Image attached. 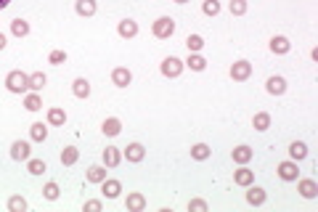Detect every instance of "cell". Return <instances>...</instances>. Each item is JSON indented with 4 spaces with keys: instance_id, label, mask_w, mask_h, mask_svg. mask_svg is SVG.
Segmentation results:
<instances>
[{
    "instance_id": "obj_1",
    "label": "cell",
    "mask_w": 318,
    "mask_h": 212,
    "mask_svg": "<svg viewBox=\"0 0 318 212\" xmlns=\"http://www.w3.org/2000/svg\"><path fill=\"white\" fill-rule=\"evenodd\" d=\"M5 88L11 90V93H27L29 90V74H24V72H11L8 77H5Z\"/></svg>"
},
{
    "instance_id": "obj_2",
    "label": "cell",
    "mask_w": 318,
    "mask_h": 212,
    "mask_svg": "<svg viewBox=\"0 0 318 212\" xmlns=\"http://www.w3.org/2000/svg\"><path fill=\"white\" fill-rule=\"evenodd\" d=\"M154 37H159V40H167V37H173L175 32V21L170 16H159L157 21H154Z\"/></svg>"
},
{
    "instance_id": "obj_3",
    "label": "cell",
    "mask_w": 318,
    "mask_h": 212,
    "mask_svg": "<svg viewBox=\"0 0 318 212\" xmlns=\"http://www.w3.org/2000/svg\"><path fill=\"white\" fill-rule=\"evenodd\" d=\"M278 178L281 180H297L300 178V167H297V162H294V159H289V162H281L278 164Z\"/></svg>"
},
{
    "instance_id": "obj_4",
    "label": "cell",
    "mask_w": 318,
    "mask_h": 212,
    "mask_svg": "<svg viewBox=\"0 0 318 212\" xmlns=\"http://www.w3.org/2000/svg\"><path fill=\"white\" fill-rule=\"evenodd\" d=\"M183 61L181 58H175V56H170V58H165V61H162V74H165V77H178V74L183 72Z\"/></svg>"
},
{
    "instance_id": "obj_5",
    "label": "cell",
    "mask_w": 318,
    "mask_h": 212,
    "mask_svg": "<svg viewBox=\"0 0 318 212\" xmlns=\"http://www.w3.org/2000/svg\"><path fill=\"white\" fill-rule=\"evenodd\" d=\"M29 154H32V149H29L27 141H13L11 159H16V162H29Z\"/></svg>"
},
{
    "instance_id": "obj_6",
    "label": "cell",
    "mask_w": 318,
    "mask_h": 212,
    "mask_svg": "<svg viewBox=\"0 0 318 212\" xmlns=\"http://www.w3.org/2000/svg\"><path fill=\"white\" fill-rule=\"evenodd\" d=\"M250 74H252V64L250 61H236L234 66H231V77H234L236 82L250 80Z\"/></svg>"
},
{
    "instance_id": "obj_7",
    "label": "cell",
    "mask_w": 318,
    "mask_h": 212,
    "mask_svg": "<svg viewBox=\"0 0 318 212\" xmlns=\"http://www.w3.org/2000/svg\"><path fill=\"white\" fill-rule=\"evenodd\" d=\"M112 82H114L117 88H127L130 82H133V72L125 69V66H117V69L112 72Z\"/></svg>"
},
{
    "instance_id": "obj_8",
    "label": "cell",
    "mask_w": 318,
    "mask_h": 212,
    "mask_svg": "<svg viewBox=\"0 0 318 212\" xmlns=\"http://www.w3.org/2000/svg\"><path fill=\"white\" fill-rule=\"evenodd\" d=\"M117 32H120V37H135L138 35V21H133V19H122L120 21V27H117Z\"/></svg>"
},
{
    "instance_id": "obj_9",
    "label": "cell",
    "mask_w": 318,
    "mask_h": 212,
    "mask_svg": "<svg viewBox=\"0 0 318 212\" xmlns=\"http://www.w3.org/2000/svg\"><path fill=\"white\" fill-rule=\"evenodd\" d=\"M265 88H268L270 96H284L286 93V80L284 77H268Z\"/></svg>"
},
{
    "instance_id": "obj_10",
    "label": "cell",
    "mask_w": 318,
    "mask_h": 212,
    "mask_svg": "<svg viewBox=\"0 0 318 212\" xmlns=\"http://www.w3.org/2000/svg\"><path fill=\"white\" fill-rule=\"evenodd\" d=\"M125 207H127L130 212H141V210H146V196H143V194H127Z\"/></svg>"
},
{
    "instance_id": "obj_11",
    "label": "cell",
    "mask_w": 318,
    "mask_h": 212,
    "mask_svg": "<svg viewBox=\"0 0 318 212\" xmlns=\"http://www.w3.org/2000/svg\"><path fill=\"white\" fill-rule=\"evenodd\" d=\"M120 162H122V151L114 149V146H106L104 149V164L106 167H117Z\"/></svg>"
},
{
    "instance_id": "obj_12",
    "label": "cell",
    "mask_w": 318,
    "mask_h": 212,
    "mask_svg": "<svg viewBox=\"0 0 318 212\" xmlns=\"http://www.w3.org/2000/svg\"><path fill=\"white\" fill-rule=\"evenodd\" d=\"M252 154H254V151H252L250 146H244V143L231 151V157H234V162H236V164H247V162L252 159Z\"/></svg>"
},
{
    "instance_id": "obj_13",
    "label": "cell",
    "mask_w": 318,
    "mask_h": 212,
    "mask_svg": "<svg viewBox=\"0 0 318 212\" xmlns=\"http://www.w3.org/2000/svg\"><path fill=\"white\" fill-rule=\"evenodd\" d=\"M289 48H292V43L286 40L284 35H276L273 40H270V51H273V53H278V56H284V53H289Z\"/></svg>"
},
{
    "instance_id": "obj_14",
    "label": "cell",
    "mask_w": 318,
    "mask_h": 212,
    "mask_svg": "<svg viewBox=\"0 0 318 212\" xmlns=\"http://www.w3.org/2000/svg\"><path fill=\"white\" fill-rule=\"evenodd\" d=\"M143 157H146V149L141 146V143H130V146L125 149V159H127V162H141Z\"/></svg>"
},
{
    "instance_id": "obj_15",
    "label": "cell",
    "mask_w": 318,
    "mask_h": 212,
    "mask_svg": "<svg viewBox=\"0 0 318 212\" xmlns=\"http://www.w3.org/2000/svg\"><path fill=\"white\" fill-rule=\"evenodd\" d=\"M72 93H74L77 98H88V96H90V82L85 80V77H77V80L72 82Z\"/></svg>"
},
{
    "instance_id": "obj_16",
    "label": "cell",
    "mask_w": 318,
    "mask_h": 212,
    "mask_svg": "<svg viewBox=\"0 0 318 212\" xmlns=\"http://www.w3.org/2000/svg\"><path fill=\"white\" fill-rule=\"evenodd\" d=\"M101 186H104V196H106V199H117L120 191H122V183H120V180H109V178H106Z\"/></svg>"
},
{
    "instance_id": "obj_17",
    "label": "cell",
    "mask_w": 318,
    "mask_h": 212,
    "mask_svg": "<svg viewBox=\"0 0 318 212\" xmlns=\"http://www.w3.org/2000/svg\"><path fill=\"white\" fill-rule=\"evenodd\" d=\"M80 159V149H74V146H66L64 151H61V164L64 167H72V164Z\"/></svg>"
},
{
    "instance_id": "obj_18",
    "label": "cell",
    "mask_w": 318,
    "mask_h": 212,
    "mask_svg": "<svg viewBox=\"0 0 318 212\" xmlns=\"http://www.w3.org/2000/svg\"><path fill=\"white\" fill-rule=\"evenodd\" d=\"M247 202L252 204V207H260V204H265V191L257 186H252L250 191H247Z\"/></svg>"
},
{
    "instance_id": "obj_19",
    "label": "cell",
    "mask_w": 318,
    "mask_h": 212,
    "mask_svg": "<svg viewBox=\"0 0 318 212\" xmlns=\"http://www.w3.org/2000/svg\"><path fill=\"white\" fill-rule=\"evenodd\" d=\"M74 11L80 13V16H93V13H96V0H77Z\"/></svg>"
},
{
    "instance_id": "obj_20",
    "label": "cell",
    "mask_w": 318,
    "mask_h": 212,
    "mask_svg": "<svg viewBox=\"0 0 318 212\" xmlns=\"http://www.w3.org/2000/svg\"><path fill=\"white\" fill-rule=\"evenodd\" d=\"M212 154V149L207 146V143H196V146H191V159H196V162H204Z\"/></svg>"
},
{
    "instance_id": "obj_21",
    "label": "cell",
    "mask_w": 318,
    "mask_h": 212,
    "mask_svg": "<svg viewBox=\"0 0 318 212\" xmlns=\"http://www.w3.org/2000/svg\"><path fill=\"white\" fill-rule=\"evenodd\" d=\"M104 180H106V167H101V164L88 167V183H104Z\"/></svg>"
},
{
    "instance_id": "obj_22",
    "label": "cell",
    "mask_w": 318,
    "mask_h": 212,
    "mask_svg": "<svg viewBox=\"0 0 318 212\" xmlns=\"http://www.w3.org/2000/svg\"><path fill=\"white\" fill-rule=\"evenodd\" d=\"M300 194L305 196V199H316V196H318L316 180H300Z\"/></svg>"
},
{
    "instance_id": "obj_23",
    "label": "cell",
    "mask_w": 318,
    "mask_h": 212,
    "mask_svg": "<svg viewBox=\"0 0 318 212\" xmlns=\"http://www.w3.org/2000/svg\"><path fill=\"white\" fill-rule=\"evenodd\" d=\"M289 157L294 159V162H300V159H305L308 157V146L302 141H294L292 146H289Z\"/></svg>"
},
{
    "instance_id": "obj_24",
    "label": "cell",
    "mask_w": 318,
    "mask_h": 212,
    "mask_svg": "<svg viewBox=\"0 0 318 212\" xmlns=\"http://www.w3.org/2000/svg\"><path fill=\"white\" fill-rule=\"evenodd\" d=\"M186 66L193 69V72H204L207 69V61L199 56V53H189V61H186Z\"/></svg>"
},
{
    "instance_id": "obj_25",
    "label": "cell",
    "mask_w": 318,
    "mask_h": 212,
    "mask_svg": "<svg viewBox=\"0 0 318 212\" xmlns=\"http://www.w3.org/2000/svg\"><path fill=\"white\" fill-rule=\"evenodd\" d=\"M234 180H236L239 186H252V183H254V172H252V170H247V167H242V170H236Z\"/></svg>"
},
{
    "instance_id": "obj_26",
    "label": "cell",
    "mask_w": 318,
    "mask_h": 212,
    "mask_svg": "<svg viewBox=\"0 0 318 212\" xmlns=\"http://www.w3.org/2000/svg\"><path fill=\"white\" fill-rule=\"evenodd\" d=\"M252 125H254V130H268L270 127V114L268 111H257V114H254V119H252Z\"/></svg>"
},
{
    "instance_id": "obj_27",
    "label": "cell",
    "mask_w": 318,
    "mask_h": 212,
    "mask_svg": "<svg viewBox=\"0 0 318 212\" xmlns=\"http://www.w3.org/2000/svg\"><path fill=\"white\" fill-rule=\"evenodd\" d=\"M106 135H120V130H122V122L117 117H109V119H104V127H101Z\"/></svg>"
},
{
    "instance_id": "obj_28",
    "label": "cell",
    "mask_w": 318,
    "mask_h": 212,
    "mask_svg": "<svg viewBox=\"0 0 318 212\" xmlns=\"http://www.w3.org/2000/svg\"><path fill=\"white\" fill-rule=\"evenodd\" d=\"M29 135H32V141H37V143H43L45 138H48V127H45L43 122H35L32 127H29Z\"/></svg>"
},
{
    "instance_id": "obj_29",
    "label": "cell",
    "mask_w": 318,
    "mask_h": 212,
    "mask_svg": "<svg viewBox=\"0 0 318 212\" xmlns=\"http://www.w3.org/2000/svg\"><path fill=\"white\" fill-rule=\"evenodd\" d=\"M48 122L51 125H64L66 122V111L59 109V106H53V109H48Z\"/></svg>"
},
{
    "instance_id": "obj_30",
    "label": "cell",
    "mask_w": 318,
    "mask_h": 212,
    "mask_svg": "<svg viewBox=\"0 0 318 212\" xmlns=\"http://www.w3.org/2000/svg\"><path fill=\"white\" fill-rule=\"evenodd\" d=\"M45 82H48V77H45L43 72H35V74H29V90H43L45 88Z\"/></svg>"
},
{
    "instance_id": "obj_31",
    "label": "cell",
    "mask_w": 318,
    "mask_h": 212,
    "mask_svg": "<svg viewBox=\"0 0 318 212\" xmlns=\"http://www.w3.org/2000/svg\"><path fill=\"white\" fill-rule=\"evenodd\" d=\"M186 48H189V53H199L201 48H204L201 35H189V37H186Z\"/></svg>"
},
{
    "instance_id": "obj_32",
    "label": "cell",
    "mask_w": 318,
    "mask_h": 212,
    "mask_svg": "<svg viewBox=\"0 0 318 212\" xmlns=\"http://www.w3.org/2000/svg\"><path fill=\"white\" fill-rule=\"evenodd\" d=\"M11 32L16 35V37H27L29 35V21H24V19L11 21Z\"/></svg>"
},
{
    "instance_id": "obj_33",
    "label": "cell",
    "mask_w": 318,
    "mask_h": 212,
    "mask_svg": "<svg viewBox=\"0 0 318 212\" xmlns=\"http://www.w3.org/2000/svg\"><path fill=\"white\" fill-rule=\"evenodd\" d=\"M24 106H27V111H37V109H43V98L32 90V93L24 98Z\"/></svg>"
},
{
    "instance_id": "obj_34",
    "label": "cell",
    "mask_w": 318,
    "mask_h": 212,
    "mask_svg": "<svg viewBox=\"0 0 318 212\" xmlns=\"http://www.w3.org/2000/svg\"><path fill=\"white\" fill-rule=\"evenodd\" d=\"M8 210L11 212H24L27 210V199H24V196H11V199H8Z\"/></svg>"
},
{
    "instance_id": "obj_35",
    "label": "cell",
    "mask_w": 318,
    "mask_h": 212,
    "mask_svg": "<svg viewBox=\"0 0 318 212\" xmlns=\"http://www.w3.org/2000/svg\"><path fill=\"white\" fill-rule=\"evenodd\" d=\"M201 11H204L207 16H218V13H220V3H218V0H204Z\"/></svg>"
},
{
    "instance_id": "obj_36",
    "label": "cell",
    "mask_w": 318,
    "mask_h": 212,
    "mask_svg": "<svg viewBox=\"0 0 318 212\" xmlns=\"http://www.w3.org/2000/svg\"><path fill=\"white\" fill-rule=\"evenodd\" d=\"M247 8H250L247 0H231V13H234V16H244Z\"/></svg>"
},
{
    "instance_id": "obj_37",
    "label": "cell",
    "mask_w": 318,
    "mask_h": 212,
    "mask_svg": "<svg viewBox=\"0 0 318 212\" xmlns=\"http://www.w3.org/2000/svg\"><path fill=\"white\" fill-rule=\"evenodd\" d=\"M59 183H45V188H43V196L45 199H51V202H56L59 199Z\"/></svg>"
},
{
    "instance_id": "obj_38",
    "label": "cell",
    "mask_w": 318,
    "mask_h": 212,
    "mask_svg": "<svg viewBox=\"0 0 318 212\" xmlns=\"http://www.w3.org/2000/svg\"><path fill=\"white\" fill-rule=\"evenodd\" d=\"M45 170H48V167H45L43 159H29V172H32V175H43Z\"/></svg>"
},
{
    "instance_id": "obj_39",
    "label": "cell",
    "mask_w": 318,
    "mask_h": 212,
    "mask_svg": "<svg viewBox=\"0 0 318 212\" xmlns=\"http://www.w3.org/2000/svg\"><path fill=\"white\" fill-rule=\"evenodd\" d=\"M48 61H51V64H56V66H59V64H64V61H66V53H64V51H51Z\"/></svg>"
},
{
    "instance_id": "obj_40",
    "label": "cell",
    "mask_w": 318,
    "mask_h": 212,
    "mask_svg": "<svg viewBox=\"0 0 318 212\" xmlns=\"http://www.w3.org/2000/svg\"><path fill=\"white\" fill-rule=\"evenodd\" d=\"M189 210H196V212H207V202H204V199H191V202H189Z\"/></svg>"
},
{
    "instance_id": "obj_41",
    "label": "cell",
    "mask_w": 318,
    "mask_h": 212,
    "mask_svg": "<svg viewBox=\"0 0 318 212\" xmlns=\"http://www.w3.org/2000/svg\"><path fill=\"white\" fill-rule=\"evenodd\" d=\"M85 210H88V212H101V210H104V204H101L98 199H90V202H85Z\"/></svg>"
},
{
    "instance_id": "obj_42",
    "label": "cell",
    "mask_w": 318,
    "mask_h": 212,
    "mask_svg": "<svg viewBox=\"0 0 318 212\" xmlns=\"http://www.w3.org/2000/svg\"><path fill=\"white\" fill-rule=\"evenodd\" d=\"M3 48H5V35L0 32V51H3Z\"/></svg>"
},
{
    "instance_id": "obj_43",
    "label": "cell",
    "mask_w": 318,
    "mask_h": 212,
    "mask_svg": "<svg viewBox=\"0 0 318 212\" xmlns=\"http://www.w3.org/2000/svg\"><path fill=\"white\" fill-rule=\"evenodd\" d=\"M11 3V0H0V8H5V5H8Z\"/></svg>"
},
{
    "instance_id": "obj_44",
    "label": "cell",
    "mask_w": 318,
    "mask_h": 212,
    "mask_svg": "<svg viewBox=\"0 0 318 212\" xmlns=\"http://www.w3.org/2000/svg\"><path fill=\"white\" fill-rule=\"evenodd\" d=\"M175 3H189V0H175Z\"/></svg>"
}]
</instances>
